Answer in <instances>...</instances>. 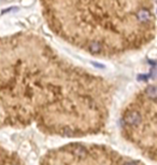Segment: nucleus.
Returning a JSON list of instances; mask_svg holds the SVG:
<instances>
[{
	"instance_id": "nucleus-1",
	"label": "nucleus",
	"mask_w": 157,
	"mask_h": 165,
	"mask_svg": "<svg viewBox=\"0 0 157 165\" xmlns=\"http://www.w3.org/2000/svg\"><path fill=\"white\" fill-rule=\"evenodd\" d=\"M51 30L99 58L136 52L154 40V0H41Z\"/></svg>"
},
{
	"instance_id": "nucleus-2",
	"label": "nucleus",
	"mask_w": 157,
	"mask_h": 165,
	"mask_svg": "<svg viewBox=\"0 0 157 165\" xmlns=\"http://www.w3.org/2000/svg\"><path fill=\"white\" fill-rule=\"evenodd\" d=\"M120 126L132 147L157 162V82L131 97L121 112Z\"/></svg>"
},
{
	"instance_id": "nucleus-3",
	"label": "nucleus",
	"mask_w": 157,
	"mask_h": 165,
	"mask_svg": "<svg viewBox=\"0 0 157 165\" xmlns=\"http://www.w3.org/2000/svg\"><path fill=\"white\" fill-rule=\"evenodd\" d=\"M39 165H146L107 145L70 143L48 151Z\"/></svg>"
},
{
	"instance_id": "nucleus-4",
	"label": "nucleus",
	"mask_w": 157,
	"mask_h": 165,
	"mask_svg": "<svg viewBox=\"0 0 157 165\" xmlns=\"http://www.w3.org/2000/svg\"><path fill=\"white\" fill-rule=\"evenodd\" d=\"M0 165H25L21 158L14 152L0 146Z\"/></svg>"
}]
</instances>
